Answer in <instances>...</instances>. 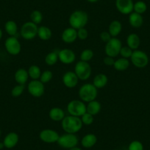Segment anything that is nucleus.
Listing matches in <instances>:
<instances>
[{"instance_id":"nucleus-1","label":"nucleus","mask_w":150,"mask_h":150,"mask_svg":"<svg viewBox=\"0 0 150 150\" xmlns=\"http://www.w3.org/2000/svg\"><path fill=\"white\" fill-rule=\"evenodd\" d=\"M62 128L67 133L74 134L79 132L83 127V122L81 119L77 116H66L62 120Z\"/></svg>"},{"instance_id":"nucleus-2","label":"nucleus","mask_w":150,"mask_h":150,"mask_svg":"<svg viewBox=\"0 0 150 150\" xmlns=\"http://www.w3.org/2000/svg\"><path fill=\"white\" fill-rule=\"evenodd\" d=\"M88 16L83 11H76L71 13L69 17V24L72 28L79 30L83 28L87 24Z\"/></svg>"},{"instance_id":"nucleus-3","label":"nucleus","mask_w":150,"mask_h":150,"mask_svg":"<svg viewBox=\"0 0 150 150\" xmlns=\"http://www.w3.org/2000/svg\"><path fill=\"white\" fill-rule=\"evenodd\" d=\"M79 96L84 102H90L95 100L97 96V88L93 86V84H85L80 88Z\"/></svg>"},{"instance_id":"nucleus-4","label":"nucleus","mask_w":150,"mask_h":150,"mask_svg":"<svg viewBox=\"0 0 150 150\" xmlns=\"http://www.w3.org/2000/svg\"><path fill=\"white\" fill-rule=\"evenodd\" d=\"M67 110L71 116L80 117L87 112L86 105L80 100H73L68 104Z\"/></svg>"},{"instance_id":"nucleus-5","label":"nucleus","mask_w":150,"mask_h":150,"mask_svg":"<svg viewBox=\"0 0 150 150\" xmlns=\"http://www.w3.org/2000/svg\"><path fill=\"white\" fill-rule=\"evenodd\" d=\"M38 27L37 24L32 21L24 23L21 28V35L25 40L33 39L36 35H38Z\"/></svg>"},{"instance_id":"nucleus-6","label":"nucleus","mask_w":150,"mask_h":150,"mask_svg":"<svg viewBox=\"0 0 150 150\" xmlns=\"http://www.w3.org/2000/svg\"><path fill=\"white\" fill-rule=\"evenodd\" d=\"M75 74L81 80H86L91 77V67L88 62L80 61L75 66Z\"/></svg>"},{"instance_id":"nucleus-7","label":"nucleus","mask_w":150,"mask_h":150,"mask_svg":"<svg viewBox=\"0 0 150 150\" xmlns=\"http://www.w3.org/2000/svg\"><path fill=\"white\" fill-rule=\"evenodd\" d=\"M122 47V42L120 40L116 38H112L105 46V53L107 56L112 57H116L120 53Z\"/></svg>"},{"instance_id":"nucleus-8","label":"nucleus","mask_w":150,"mask_h":150,"mask_svg":"<svg viewBox=\"0 0 150 150\" xmlns=\"http://www.w3.org/2000/svg\"><path fill=\"white\" fill-rule=\"evenodd\" d=\"M130 58L132 64L137 68H144L149 63L148 55L141 50H135Z\"/></svg>"},{"instance_id":"nucleus-9","label":"nucleus","mask_w":150,"mask_h":150,"mask_svg":"<svg viewBox=\"0 0 150 150\" xmlns=\"http://www.w3.org/2000/svg\"><path fill=\"white\" fill-rule=\"evenodd\" d=\"M59 145L65 149H71L77 146L78 144V138L74 134L67 133L59 137L57 141Z\"/></svg>"},{"instance_id":"nucleus-10","label":"nucleus","mask_w":150,"mask_h":150,"mask_svg":"<svg viewBox=\"0 0 150 150\" xmlns=\"http://www.w3.org/2000/svg\"><path fill=\"white\" fill-rule=\"evenodd\" d=\"M5 46L8 52L12 55H16V54H19L21 52V44L16 38L14 36H11L7 38V40L5 41Z\"/></svg>"},{"instance_id":"nucleus-11","label":"nucleus","mask_w":150,"mask_h":150,"mask_svg":"<svg viewBox=\"0 0 150 150\" xmlns=\"http://www.w3.org/2000/svg\"><path fill=\"white\" fill-rule=\"evenodd\" d=\"M44 83L40 80H33L28 84V91L34 97H40L44 93Z\"/></svg>"},{"instance_id":"nucleus-12","label":"nucleus","mask_w":150,"mask_h":150,"mask_svg":"<svg viewBox=\"0 0 150 150\" xmlns=\"http://www.w3.org/2000/svg\"><path fill=\"white\" fill-rule=\"evenodd\" d=\"M116 6L121 13L127 15L133 11L134 3L132 0H116Z\"/></svg>"},{"instance_id":"nucleus-13","label":"nucleus","mask_w":150,"mask_h":150,"mask_svg":"<svg viewBox=\"0 0 150 150\" xmlns=\"http://www.w3.org/2000/svg\"><path fill=\"white\" fill-rule=\"evenodd\" d=\"M40 138L44 142L47 144H52V143L57 142L59 139V134L56 131L52 129H44L40 133Z\"/></svg>"},{"instance_id":"nucleus-14","label":"nucleus","mask_w":150,"mask_h":150,"mask_svg":"<svg viewBox=\"0 0 150 150\" xmlns=\"http://www.w3.org/2000/svg\"><path fill=\"white\" fill-rule=\"evenodd\" d=\"M58 58L64 64H71L75 60L74 52L69 49H63L58 53Z\"/></svg>"},{"instance_id":"nucleus-15","label":"nucleus","mask_w":150,"mask_h":150,"mask_svg":"<svg viewBox=\"0 0 150 150\" xmlns=\"http://www.w3.org/2000/svg\"><path fill=\"white\" fill-rule=\"evenodd\" d=\"M79 78L73 71H68L65 73L63 77V82L65 86L69 88H73L77 86L78 83Z\"/></svg>"},{"instance_id":"nucleus-16","label":"nucleus","mask_w":150,"mask_h":150,"mask_svg":"<svg viewBox=\"0 0 150 150\" xmlns=\"http://www.w3.org/2000/svg\"><path fill=\"white\" fill-rule=\"evenodd\" d=\"M62 40L64 41L65 43L67 44H71L73 43L74 41H76L77 38V31L75 29L70 27V28H67L62 33Z\"/></svg>"},{"instance_id":"nucleus-17","label":"nucleus","mask_w":150,"mask_h":150,"mask_svg":"<svg viewBox=\"0 0 150 150\" xmlns=\"http://www.w3.org/2000/svg\"><path fill=\"white\" fill-rule=\"evenodd\" d=\"M18 142V135L16 132H10L4 139V146L8 149L13 148Z\"/></svg>"},{"instance_id":"nucleus-18","label":"nucleus","mask_w":150,"mask_h":150,"mask_svg":"<svg viewBox=\"0 0 150 150\" xmlns=\"http://www.w3.org/2000/svg\"><path fill=\"white\" fill-rule=\"evenodd\" d=\"M129 22L132 27L135 28H138L141 27L144 23V19L141 14L137 13H131L129 16Z\"/></svg>"},{"instance_id":"nucleus-19","label":"nucleus","mask_w":150,"mask_h":150,"mask_svg":"<svg viewBox=\"0 0 150 150\" xmlns=\"http://www.w3.org/2000/svg\"><path fill=\"white\" fill-rule=\"evenodd\" d=\"M127 47H129L131 50H137L141 44L139 36L135 33H131L127 38Z\"/></svg>"},{"instance_id":"nucleus-20","label":"nucleus","mask_w":150,"mask_h":150,"mask_svg":"<svg viewBox=\"0 0 150 150\" xmlns=\"http://www.w3.org/2000/svg\"><path fill=\"white\" fill-rule=\"evenodd\" d=\"M49 116L52 120L54 121V122H60L64 119L65 113L64 111L61 108H54L50 110Z\"/></svg>"},{"instance_id":"nucleus-21","label":"nucleus","mask_w":150,"mask_h":150,"mask_svg":"<svg viewBox=\"0 0 150 150\" xmlns=\"http://www.w3.org/2000/svg\"><path fill=\"white\" fill-rule=\"evenodd\" d=\"M29 74L26 69H19L15 73V80L18 84L24 85L28 80Z\"/></svg>"},{"instance_id":"nucleus-22","label":"nucleus","mask_w":150,"mask_h":150,"mask_svg":"<svg viewBox=\"0 0 150 150\" xmlns=\"http://www.w3.org/2000/svg\"><path fill=\"white\" fill-rule=\"evenodd\" d=\"M96 141H97V138L96 135L90 133L83 137L81 143L83 146L85 148H91L96 144Z\"/></svg>"},{"instance_id":"nucleus-23","label":"nucleus","mask_w":150,"mask_h":150,"mask_svg":"<svg viewBox=\"0 0 150 150\" xmlns=\"http://www.w3.org/2000/svg\"><path fill=\"white\" fill-rule=\"evenodd\" d=\"M108 77L104 74H99L96 75V77L93 79V86L96 88H102L105 87L108 83Z\"/></svg>"},{"instance_id":"nucleus-24","label":"nucleus","mask_w":150,"mask_h":150,"mask_svg":"<svg viewBox=\"0 0 150 150\" xmlns=\"http://www.w3.org/2000/svg\"><path fill=\"white\" fill-rule=\"evenodd\" d=\"M122 29V25L120 21L115 20L110 23L109 26V33L112 37L119 35Z\"/></svg>"},{"instance_id":"nucleus-25","label":"nucleus","mask_w":150,"mask_h":150,"mask_svg":"<svg viewBox=\"0 0 150 150\" xmlns=\"http://www.w3.org/2000/svg\"><path fill=\"white\" fill-rule=\"evenodd\" d=\"M52 31L49 27L45 26H41L38 27V35L43 41H48L52 37Z\"/></svg>"},{"instance_id":"nucleus-26","label":"nucleus","mask_w":150,"mask_h":150,"mask_svg":"<svg viewBox=\"0 0 150 150\" xmlns=\"http://www.w3.org/2000/svg\"><path fill=\"white\" fill-rule=\"evenodd\" d=\"M87 108V112L91 114L92 116L98 114L101 110V105L99 102L96 100L91 101L88 102V105L86 106Z\"/></svg>"},{"instance_id":"nucleus-27","label":"nucleus","mask_w":150,"mask_h":150,"mask_svg":"<svg viewBox=\"0 0 150 150\" xmlns=\"http://www.w3.org/2000/svg\"><path fill=\"white\" fill-rule=\"evenodd\" d=\"M129 66V62L128 60V59L122 58L118 59L117 60H116L113 64L114 66V69L117 71H125L126 69H127V68Z\"/></svg>"},{"instance_id":"nucleus-28","label":"nucleus","mask_w":150,"mask_h":150,"mask_svg":"<svg viewBox=\"0 0 150 150\" xmlns=\"http://www.w3.org/2000/svg\"><path fill=\"white\" fill-rule=\"evenodd\" d=\"M5 28L8 34L10 35L11 36L16 35V34L17 33V30H18L17 24L15 21H12V20L7 21L6 24H5Z\"/></svg>"},{"instance_id":"nucleus-29","label":"nucleus","mask_w":150,"mask_h":150,"mask_svg":"<svg viewBox=\"0 0 150 150\" xmlns=\"http://www.w3.org/2000/svg\"><path fill=\"white\" fill-rule=\"evenodd\" d=\"M28 74L29 76L33 80H38V79L41 77V69H40V68L38 66L33 65V66H30V69H29Z\"/></svg>"},{"instance_id":"nucleus-30","label":"nucleus","mask_w":150,"mask_h":150,"mask_svg":"<svg viewBox=\"0 0 150 150\" xmlns=\"http://www.w3.org/2000/svg\"><path fill=\"white\" fill-rule=\"evenodd\" d=\"M58 59V54L55 52H52L46 56L45 62L48 66H53L57 63Z\"/></svg>"},{"instance_id":"nucleus-31","label":"nucleus","mask_w":150,"mask_h":150,"mask_svg":"<svg viewBox=\"0 0 150 150\" xmlns=\"http://www.w3.org/2000/svg\"><path fill=\"white\" fill-rule=\"evenodd\" d=\"M146 4L144 2H143V1H138V2H136L134 4L133 11H135V13H144L146 12Z\"/></svg>"},{"instance_id":"nucleus-32","label":"nucleus","mask_w":150,"mask_h":150,"mask_svg":"<svg viewBox=\"0 0 150 150\" xmlns=\"http://www.w3.org/2000/svg\"><path fill=\"white\" fill-rule=\"evenodd\" d=\"M32 22L35 23V24H38L41 23L43 20V15L39 11H34L32 12L30 15Z\"/></svg>"},{"instance_id":"nucleus-33","label":"nucleus","mask_w":150,"mask_h":150,"mask_svg":"<svg viewBox=\"0 0 150 150\" xmlns=\"http://www.w3.org/2000/svg\"><path fill=\"white\" fill-rule=\"evenodd\" d=\"M93 57V52L91 50L89 49H86V50H83L81 54H80V59L82 61L88 62L89 60H91Z\"/></svg>"},{"instance_id":"nucleus-34","label":"nucleus","mask_w":150,"mask_h":150,"mask_svg":"<svg viewBox=\"0 0 150 150\" xmlns=\"http://www.w3.org/2000/svg\"><path fill=\"white\" fill-rule=\"evenodd\" d=\"M24 88H25L24 85L21 84H19L18 85V86H15V87L13 88L11 94H12V96H14V97H18V96H21V95L22 94L23 91H24Z\"/></svg>"},{"instance_id":"nucleus-35","label":"nucleus","mask_w":150,"mask_h":150,"mask_svg":"<svg viewBox=\"0 0 150 150\" xmlns=\"http://www.w3.org/2000/svg\"><path fill=\"white\" fill-rule=\"evenodd\" d=\"M41 80L40 81L43 83H47L51 80V79L52 78V72L50 71H45L43 72L41 75Z\"/></svg>"},{"instance_id":"nucleus-36","label":"nucleus","mask_w":150,"mask_h":150,"mask_svg":"<svg viewBox=\"0 0 150 150\" xmlns=\"http://www.w3.org/2000/svg\"><path fill=\"white\" fill-rule=\"evenodd\" d=\"M132 52H132V50H131L129 47H122L119 54H120L122 56V57H124V58L128 59L129 57H131Z\"/></svg>"},{"instance_id":"nucleus-37","label":"nucleus","mask_w":150,"mask_h":150,"mask_svg":"<svg viewBox=\"0 0 150 150\" xmlns=\"http://www.w3.org/2000/svg\"><path fill=\"white\" fill-rule=\"evenodd\" d=\"M81 120L83 122V124H84V125H90L93 122V116L86 112L85 114L82 116Z\"/></svg>"},{"instance_id":"nucleus-38","label":"nucleus","mask_w":150,"mask_h":150,"mask_svg":"<svg viewBox=\"0 0 150 150\" xmlns=\"http://www.w3.org/2000/svg\"><path fill=\"white\" fill-rule=\"evenodd\" d=\"M129 150H144V146L140 141H134L129 145Z\"/></svg>"},{"instance_id":"nucleus-39","label":"nucleus","mask_w":150,"mask_h":150,"mask_svg":"<svg viewBox=\"0 0 150 150\" xmlns=\"http://www.w3.org/2000/svg\"><path fill=\"white\" fill-rule=\"evenodd\" d=\"M88 33L87 30L85 29L84 27L79 29L78 31H77V37L80 40H86L88 38Z\"/></svg>"},{"instance_id":"nucleus-40","label":"nucleus","mask_w":150,"mask_h":150,"mask_svg":"<svg viewBox=\"0 0 150 150\" xmlns=\"http://www.w3.org/2000/svg\"><path fill=\"white\" fill-rule=\"evenodd\" d=\"M100 37L102 41L106 43H108L111 39V35L109 32H102L100 35Z\"/></svg>"},{"instance_id":"nucleus-41","label":"nucleus","mask_w":150,"mask_h":150,"mask_svg":"<svg viewBox=\"0 0 150 150\" xmlns=\"http://www.w3.org/2000/svg\"><path fill=\"white\" fill-rule=\"evenodd\" d=\"M103 61L105 65H107V66H113V64H114L115 63V60L114 59H113V57H110V56H107V57H105V58H104Z\"/></svg>"},{"instance_id":"nucleus-42","label":"nucleus","mask_w":150,"mask_h":150,"mask_svg":"<svg viewBox=\"0 0 150 150\" xmlns=\"http://www.w3.org/2000/svg\"><path fill=\"white\" fill-rule=\"evenodd\" d=\"M69 150H82V149H80V148H79V147L75 146V147H73V148L69 149Z\"/></svg>"},{"instance_id":"nucleus-43","label":"nucleus","mask_w":150,"mask_h":150,"mask_svg":"<svg viewBox=\"0 0 150 150\" xmlns=\"http://www.w3.org/2000/svg\"><path fill=\"white\" fill-rule=\"evenodd\" d=\"M87 1H88L89 2H96L99 0H87Z\"/></svg>"},{"instance_id":"nucleus-44","label":"nucleus","mask_w":150,"mask_h":150,"mask_svg":"<svg viewBox=\"0 0 150 150\" xmlns=\"http://www.w3.org/2000/svg\"><path fill=\"white\" fill-rule=\"evenodd\" d=\"M4 146H4V144H2V143H0V149H2L3 148Z\"/></svg>"},{"instance_id":"nucleus-45","label":"nucleus","mask_w":150,"mask_h":150,"mask_svg":"<svg viewBox=\"0 0 150 150\" xmlns=\"http://www.w3.org/2000/svg\"><path fill=\"white\" fill-rule=\"evenodd\" d=\"M2 37V30L0 29V40H1Z\"/></svg>"},{"instance_id":"nucleus-46","label":"nucleus","mask_w":150,"mask_h":150,"mask_svg":"<svg viewBox=\"0 0 150 150\" xmlns=\"http://www.w3.org/2000/svg\"><path fill=\"white\" fill-rule=\"evenodd\" d=\"M0 133H1V132H0Z\"/></svg>"}]
</instances>
